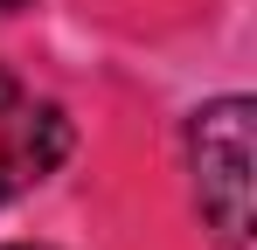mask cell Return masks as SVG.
Masks as SVG:
<instances>
[{"instance_id":"4","label":"cell","mask_w":257,"mask_h":250,"mask_svg":"<svg viewBox=\"0 0 257 250\" xmlns=\"http://www.w3.org/2000/svg\"><path fill=\"white\" fill-rule=\"evenodd\" d=\"M7 7H21V0H0V14H7Z\"/></svg>"},{"instance_id":"1","label":"cell","mask_w":257,"mask_h":250,"mask_svg":"<svg viewBox=\"0 0 257 250\" xmlns=\"http://www.w3.org/2000/svg\"><path fill=\"white\" fill-rule=\"evenodd\" d=\"M188 160L209 229L229 250H250V97H215L188 125Z\"/></svg>"},{"instance_id":"3","label":"cell","mask_w":257,"mask_h":250,"mask_svg":"<svg viewBox=\"0 0 257 250\" xmlns=\"http://www.w3.org/2000/svg\"><path fill=\"white\" fill-rule=\"evenodd\" d=\"M14 97H21V83H14V77H7V70H0V111H7Z\"/></svg>"},{"instance_id":"5","label":"cell","mask_w":257,"mask_h":250,"mask_svg":"<svg viewBox=\"0 0 257 250\" xmlns=\"http://www.w3.org/2000/svg\"><path fill=\"white\" fill-rule=\"evenodd\" d=\"M14 250H28V243H14Z\"/></svg>"},{"instance_id":"2","label":"cell","mask_w":257,"mask_h":250,"mask_svg":"<svg viewBox=\"0 0 257 250\" xmlns=\"http://www.w3.org/2000/svg\"><path fill=\"white\" fill-rule=\"evenodd\" d=\"M70 153V118L56 104H7L0 111V202L28 195L35 181H49Z\"/></svg>"}]
</instances>
